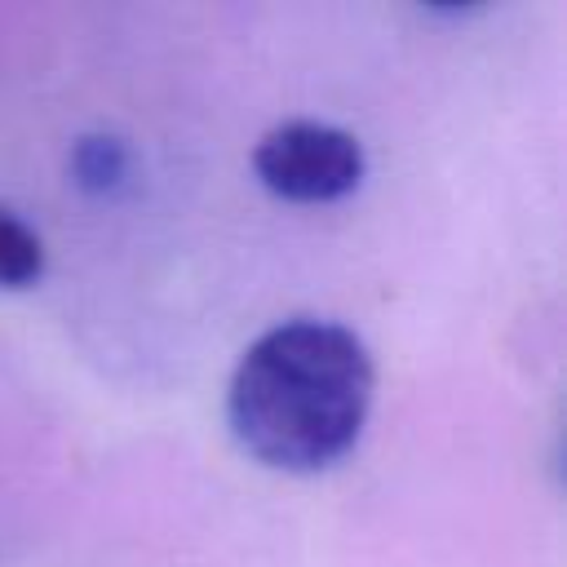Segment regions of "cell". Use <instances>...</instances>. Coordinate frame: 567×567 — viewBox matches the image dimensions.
Returning <instances> with one entry per match:
<instances>
[{"label":"cell","instance_id":"cell-1","mask_svg":"<svg viewBox=\"0 0 567 567\" xmlns=\"http://www.w3.org/2000/svg\"><path fill=\"white\" fill-rule=\"evenodd\" d=\"M377 368L346 323L284 319L239 354L226 385V421L235 443L284 474H319L337 465L363 434Z\"/></svg>","mask_w":567,"mask_h":567},{"label":"cell","instance_id":"cell-2","mask_svg":"<svg viewBox=\"0 0 567 567\" xmlns=\"http://www.w3.org/2000/svg\"><path fill=\"white\" fill-rule=\"evenodd\" d=\"M252 173L279 199L332 204V199H346L363 182L368 155H363V142L337 124L284 120L257 137Z\"/></svg>","mask_w":567,"mask_h":567},{"label":"cell","instance_id":"cell-3","mask_svg":"<svg viewBox=\"0 0 567 567\" xmlns=\"http://www.w3.org/2000/svg\"><path fill=\"white\" fill-rule=\"evenodd\" d=\"M128 146L120 137H106V133H89L75 142L71 151V173L75 182L89 190V195H111L128 182Z\"/></svg>","mask_w":567,"mask_h":567},{"label":"cell","instance_id":"cell-4","mask_svg":"<svg viewBox=\"0 0 567 567\" xmlns=\"http://www.w3.org/2000/svg\"><path fill=\"white\" fill-rule=\"evenodd\" d=\"M44 275V244L40 235L0 204V288H31Z\"/></svg>","mask_w":567,"mask_h":567}]
</instances>
